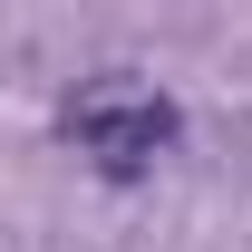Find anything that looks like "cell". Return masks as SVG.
Returning <instances> with one entry per match:
<instances>
[{
  "mask_svg": "<svg viewBox=\"0 0 252 252\" xmlns=\"http://www.w3.org/2000/svg\"><path fill=\"white\" fill-rule=\"evenodd\" d=\"M68 136H78L88 156H107L117 175H136V165H156V146H175V107H165L156 88L97 78L88 97H68Z\"/></svg>",
  "mask_w": 252,
  "mask_h": 252,
  "instance_id": "obj_1",
  "label": "cell"
}]
</instances>
